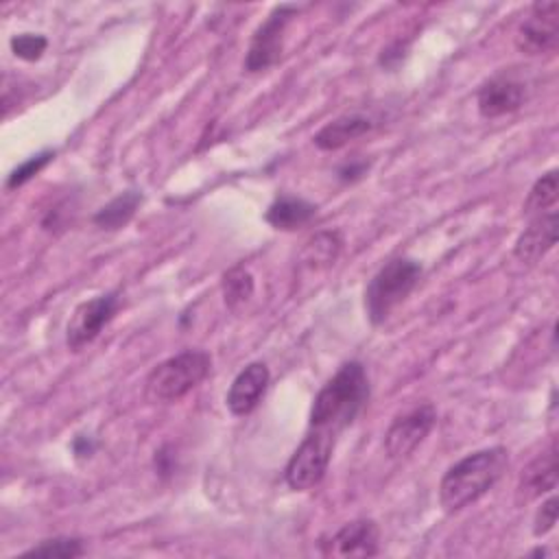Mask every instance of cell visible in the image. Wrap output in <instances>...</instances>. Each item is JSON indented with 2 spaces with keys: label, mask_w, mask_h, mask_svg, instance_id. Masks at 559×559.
I'll list each match as a JSON object with an SVG mask.
<instances>
[{
  "label": "cell",
  "mask_w": 559,
  "mask_h": 559,
  "mask_svg": "<svg viewBox=\"0 0 559 559\" xmlns=\"http://www.w3.org/2000/svg\"><path fill=\"white\" fill-rule=\"evenodd\" d=\"M369 400V378L358 360L343 362L338 371L319 389L310 406L308 426L338 435L352 426Z\"/></svg>",
  "instance_id": "cell-1"
},
{
  "label": "cell",
  "mask_w": 559,
  "mask_h": 559,
  "mask_svg": "<svg viewBox=\"0 0 559 559\" xmlns=\"http://www.w3.org/2000/svg\"><path fill=\"white\" fill-rule=\"evenodd\" d=\"M509 465V452L502 445L476 450L448 467L439 483V504L445 513H459L483 498Z\"/></svg>",
  "instance_id": "cell-2"
},
{
  "label": "cell",
  "mask_w": 559,
  "mask_h": 559,
  "mask_svg": "<svg viewBox=\"0 0 559 559\" xmlns=\"http://www.w3.org/2000/svg\"><path fill=\"white\" fill-rule=\"evenodd\" d=\"M212 369L205 349H183L155 365L144 380V397L148 402H177L199 386Z\"/></svg>",
  "instance_id": "cell-3"
},
{
  "label": "cell",
  "mask_w": 559,
  "mask_h": 559,
  "mask_svg": "<svg viewBox=\"0 0 559 559\" xmlns=\"http://www.w3.org/2000/svg\"><path fill=\"white\" fill-rule=\"evenodd\" d=\"M421 277V264L413 258H393L380 266L365 288V310L373 325L384 323L406 301Z\"/></svg>",
  "instance_id": "cell-4"
},
{
  "label": "cell",
  "mask_w": 559,
  "mask_h": 559,
  "mask_svg": "<svg viewBox=\"0 0 559 559\" xmlns=\"http://www.w3.org/2000/svg\"><path fill=\"white\" fill-rule=\"evenodd\" d=\"M334 437L328 430L310 428L284 469V480L293 491H308L323 480L332 461Z\"/></svg>",
  "instance_id": "cell-5"
},
{
  "label": "cell",
  "mask_w": 559,
  "mask_h": 559,
  "mask_svg": "<svg viewBox=\"0 0 559 559\" xmlns=\"http://www.w3.org/2000/svg\"><path fill=\"white\" fill-rule=\"evenodd\" d=\"M297 7L295 4H277L273 7V11L264 17V22L253 31L247 55H245V63L242 68L247 72H264L271 66L277 63V59L282 57L284 50V33L290 24V20L297 15Z\"/></svg>",
  "instance_id": "cell-6"
},
{
  "label": "cell",
  "mask_w": 559,
  "mask_h": 559,
  "mask_svg": "<svg viewBox=\"0 0 559 559\" xmlns=\"http://www.w3.org/2000/svg\"><path fill=\"white\" fill-rule=\"evenodd\" d=\"M120 306L118 293H103L87 301H81L66 328V345L70 352H81L85 345H90L103 328L116 317Z\"/></svg>",
  "instance_id": "cell-7"
},
{
  "label": "cell",
  "mask_w": 559,
  "mask_h": 559,
  "mask_svg": "<svg viewBox=\"0 0 559 559\" xmlns=\"http://www.w3.org/2000/svg\"><path fill=\"white\" fill-rule=\"evenodd\" d=\"M559 44V4L555 0L535 2L515 33V48L522 55L537 57L555 52Z\"/></svg>",
  "instance_id": "cell-8"
},
{
  "label": "cell",
  "mask_w": 559,
  "mask_h": 559,
  "mask_svg": "<svg viewBox=\"0 0 559 559\" xmlns=\"http://www.w3.org/2000/svg\"><path fill=\"white\" fill-rule=\"evenodd\" d=\"M437 424V411L432 404H417L411 411L393 419L384 435V452L389 459H406L413 454Z\"/></svg>",
  "instance_id": "cell-9"
},
{
  "label": "cell",
  "mask_w": 559,
  "mask_h": 559,
  "mask_svg": "<svg viewBox=\"0 0 559 559\" xmlns=\"http://www.w3.org/2000/svg\"><path fill=\"white\" fill-rule=\"evenodd\" d=\"M524 98H526L524 83L518 81L515 76L500 72V74H493L491 79H487L478 87L476 107L483 118L493 120V118L518 111L524 105Z\"/></svg>",
  "instance_id": "cell-10"
},
{
  "label": "cell",
  "mask_w": 559,
  "mask_h": 559,
  "mask_svg": "<svg viewBox=\"0 0 559 559\" xmlns=\"http://www.w3.org/2000/svg\"><path fill=\"white\" fill-rule=\"evenodd\" d=\"M380 550V531L373 520L360 518L343 524L325 544L323 555L373 557Z\"/></svg>",
  "instance_id": "cell-11"
},
{
  "label": "cell",
  "mask_w": 559,
  "mask_h": 559,
  "mask_svg": "<svg viewBox=\"0 0 559 559\" xmlns=\"http://www.w3.org/2000/svg\"><path fill=\"white\" fill-rule=\"evenodd\" d=\"M269 382H271V371L260 360L249 362L245 369H240V373L234 378V382L225 395V404H227L229 413L236 417H245V415L253 413L258 408V404L262 402V397L269 389Z\"/></svg>",
  "instance_id": "cell-12"
},
{
  "label": "cell",
  "mask_w": 559,
  "mask_h": 559,
  "mask_svg": "<svg viewBox=\"0 0 559 559\" xmlns=\"http://www.w3.org/2000/svg\"><path fill=\"white\" fill-rule=\"evenodd\" d=\"M557 227H559L557 210L531 216L528 225L515 240L513 255L522 264L539 262L557 245Z\"/></svg>",
  "instance_id": "cell-13"
},
{
  "label": "cell",
  "mask_w": 559,
  "mask_h": 559,
  "mask_svg": "<svg viewBox=\"0 0 559 559\" xmlns=\"http://www.w3.org/2000/svg\"><path fill=\"white\" fill-rule=\"evenodd\" d=\"M557 472H559V467H557V445L552 441L542 454H537L522 469L520 480H518V491H515L518 504L537 500L539 496L555 491V487H557Z\"/></svg>",
  "instance_id": "cell-14"
},
{
  "label": "cell",
  "mask_w": 559,
  "mask_h": 559,
  "mask_svg": "<svg viewBox=\"0 0 559 559\" xmlns=\"http://www.w3.org/2000/svg\"><path fill=\"white\" fill-rule=\"evenodd\" d=\"M376 127L373 118L371 116H365V114H345V116H338L334 118L332 122H328L325 127H321L312 142L317 148L321 151H338L343 148L345 144L354 142L356 138H362L367 135L371 129Z\"/></svg>",
  "instance_id": "cell-15"
},
{
  "label": "cell",
  "mask_w": 559,
  "mask_h": 559,
  "mask_svg": "<svg viewBox=\"0 0 559 559\" xmlns=\"http://www.w3.org/2000/svg\"><path fill=\"white\" fill-rule=\"evenodd\" d=\"M314 216H317L314 203H310L301 197H288V194L277 197L264 212V221L273 229H282V231L299 229V227L308 225Z\"/></svg>",
  "instance_id": "cell-16"
},
{
  "label": "cell",
  "mask_w": 559,
  "mask_h": 559,
  "mask_svg": "<svg viewBox=\"0 0 559 559\" xmlns=\"http://www.w3.org/2000/svg\"><path fill=\"white\" fill-rule=\"evenodd\" d=\"M140 203H142V194L138 190H124L118 197H114L109 203H105L92 216V223L98 229H107V231L122 229L133 218Z\"/></svg>",
  "instance_id": "cell-17"
},
{
  "label": "cell",
  "mask_w": 559,
  "mask_h": 559,
  "mask_svg": "<svg viewBox=\"0 0 559 559\" xmlns=\"http://www.w3.org/2000/svg\"><path fill=\"white\" fill-rule=\"evenodd\" d=\"M341 247L343 238L338 231H319L306 242L301 251V262L310 269H328L338 258Z\"/></svg>",
  "instance_id": "cell-18"
},
{
  "label": "cell",
  "mask_w": 559,
  "mask_h": 559,
  "mask_svg": "<svg viewBox=\"0 0 559 559\" xmlns=\"http://www.w3.org/2000/svg\"><path fill=\"white\" fill-rule=\"evenodd\" d=\"M557 199H559V173L552 168V170L544 173L531 186L522 210L531 218V216H537V214L555 210L557 207Z\"/></svg>",
  "instance_id": "cell-19"
},
{
  "label": "cell",
  "mask_w": 559,
  "mask_h": 559,
  "mask_svg": "<svg viewBox=\"0 0 559 559\" xmlns=\"http://www.w3.org/2000/svg\"><path fill=\"white\" fill-rule=\"evenodd\" d=\"M85 555L81 537H52L22 552V557H44V559H76Z\"/></svg>",
  "instance_id": "cell-20"
},
{
  "label": "cell",
  "mask_w": 559,
  "mask_h": 559,
  "mask_svg": "<svg viewBox=\"0 0 559 559\" xmlns=\"http://www.w3.org/2000/svg\"><path fill=\"white\" fill-rule=\"evenodd\" d=\"M253 295V277L245 266H234L223 275V297L229 310H236Z\"/></svg>",
  "instance_id": "cell-21"
},
{
  "label": "cell",
  "mask_w": 559,
  "mask_h": 559,
  "mask_svg": "<svg viewBox=\"0 0 559 559\" xmlns=\"http://www.w3.org/2000/svg\"><path fill=\"white\" fill-rule=\"evenodd\" d=\"M52 159H55V151H50V148L31 155L28 159H24L22 164H17V166L9 173V177H7V188H9V190H15V188L24 186V183L31 181L35 175H39Z\"/></svg>",
  "instance_id": "cell-22"
},
{
  "label": "cell",
  "mask_w": 559,
  "mask_h": 559,
  "mask_svg": "<svg viewBox=\"0 0 559 559\" xmlns=\"http://www.w3.org/2000/svg\"><path fill=\"white\" fill-rule=\"evenodd\" d=\"M9 46H11V52L17 59H22V61H37L46 52L48 39L44 35H37V33H20V35L11 37Z\"/></svg>",
  "instance_id": "cell-23"
},
{
  "label": "cell",
  "mask_w": 559,
  "mask_h": 559,
  "mask_svg": "<svg viewBox=\"0 0 559 559\" xmlns=\"http://www.w3.org/2000/svg\"><path fill=\"white\" fill-rule=\"evenodd\" d=\"M557 515H559V498L555 493H550L535 511L533 518V535L535 537H544L546 533H550L557 524Z\"/></svg>",
  "instance_id": "cell-24"
},
{
  "label": "cell",
  "mask_w": 559,
  "mask_h": 559,
  "mask_svg": "<svg viewBox=\"0 0 559 559\" xmlns=\"http://www.w3.org/2000/svg\"><path fill=\"white\" fill-rule=\"evenodd\" d=\"M367 168H369L367 162H347L338 168V179L345 183H352V181L360 179L367 173Z\"/></svg>",
  "instance_id": "cell-25"
},
{
  "label": "cell",
  "mask_w": 559,
  "mask_h": 559,
  "mask_svg": "<svg viewBox=\"0 0 559 559\" xmlns=\"http://www.w3.org/2000/svg\"><path fill=\"white\" fill-rule=\"evenodd\" d=\"M94 450H96V441H94L92 437H87V435L74 437V441H72V452H74V456H76L79 461L90 459V456L94 454Z\"/></svg>",
  "instance_id": "cell-26"
}]
</instances>
